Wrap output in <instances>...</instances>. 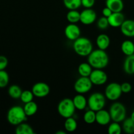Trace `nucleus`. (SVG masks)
Instances as JSON below:
<instances>
[{
    "mask_svg": "<svg viewBox=\"0 0 134 134\" xmlns=\"http://www.w3.org/2000/svg\"><path fill=\"white\" fill-rule=\"evenodd\" d=\"M23 108L27 116H31L35 115L36 113L37 112L38 105L35 102H34V101H31L28 103H25Z\"/></svg>",
    "mask_w": 134,
    "mask_h": 134,
    "instance_id": "21",
    "label": "nucleus"
},
{
    "mask_svg": "<svg viewBox=\"0 0 134 134\" xmlns=\"http://www.w3.org/2000/svg\"><path fill=\"white\" fill-rule=\"evenodd\" d=\"M122 130L127 134L134 133V121L130 117L125 119L123 121Z\"/></svg>",
    "mask_w": 134,
    "mask_h": 134,
    "instance_id": "26",
    "label": "nucleus"
},
{
    "mask_svg": "<svg viewBox=\"0 0 134 134\" xmlns=\"http://www.w3.org/2000/svg\"><path fill=\"white\" fill-rule=\"evenodd\" d=\"M73 48L77 54L80 56H88L93 51L91 41L86 37H79L74 41Z\"/></svg>",
    "mask_w": 134,
    "mask_h": 134,
    "instance_id": "2",
    "label": "nucleus"
},
{
    "mask_svg": "<svg viewBox=\"0 0 134 134\" xmlns=\"http://www.w3.org/2000/svg\"><path fill=\"white\" fill-rule=\"evenodd\" d=\"M113 13V12L109 8L107 7H104L102 9V14H103V16L107 17V18L109 17Z\"/></svg>",
    "mask_w": 134,
    "mask_h": 134,
    "instance_id": "37",
    "label": "nucleus"
},
{
    "mask_svg": "<svg viewBox=\"0 0 134 134\" xmlns=\"http://www.w3.org/2000/svg\"><path fill=\"white\" fill-rule=\"evenodd\" d=\"M22 92V90L21 88L16 85H11L8 89V94H9V96L14 99H20Z\"/></svg>",
    "mask_w": 134,
    "mask_h": 134,
    "instance_id": "24",
    "label": "nucleus"
},
{
    "mask_svg": "<svg viewBox=\"0 0 134 134\" xmlns=\"http://www.w3.org/2000/svg\"><path fill=\"white\" fill-rule=\"evenodd\" d=\"M120 27L122 34L124 36L128 37H133L134 20H125Z\"/></svg>",
    "mask_w": 134,
    "mask_h": 134,
    "instance_id": "15",
    "label": "nucleus"
},
{
    "mask_svg": "<svg viewBox=\"0 0 134 134\" xmlns=\"http://www.w3.org/2000/svg\"><path fill=\"white\" fill-rule=\"evenodd\" d=\"M106 7L109 8L113 13L122 12L124 9L122 0H106Z\"/></svg>",
    "mask_w": 134,
    "mask_h": 134,
    "instance_id": "18",
    "label": "nucleus"
},
{
    "mask_svg": "<svg viewBox=\"0 0 134 134\" xmlns=\"http://www.w3.org/2000/svg\"><path fill=\"white\" fill-rule=\"evenodd\" d=\"M7 119L9 124L13 126H18V124L24 122L27 119L23 107L18 105L10 107L7 112Z\"/></svg>",
    "mask_w": 134,
    "mask_h": 134,
    "instance_id": "3",
    "label": "nucleus"
},
{
    "mask_svg": "<svg viewBox=\"0 0 134 134\" xmlns=\"http://www.w3.org/2000/svg\"><path fill=\"white\" fill-rule=\"evenodd\" d=\"M34 96H35L33 94L32 91H30V90H24V91H22L20 99V100L22 101L23 103H26L33 101Z\"/></svg>",
    "mask_w": 134,
    "mask_h": 134,
    "instance_id": "31",
    "label": "nucleus"
},
{
    "mask_svg": "<svg viewBox=\"0 0 134 134\" xmlns=\"http://www.w3.org/2000/svg\"><path fill=\"white\" fill-rule=\"evenodd\" d=\"M50 87L47 83L44 82H39L33 86L31 91L37 98H44L50 93Z\"/></svg>",
    "mask_w": 134,
    "mask_h": 134,
    "instance_id": "10",
    "label": "nucleus"
},
{
    "mask_svg": "<svg viewBox=\"0 0 134 134\" xmlns=\"http://www.w3.org/2000/svg\"><path fill=\"white\" fill-rule=\"evenodd\" d=\"M124 72L128 75L134 74V54L128 56L125 59L123 65Z\"/></svg>",
    "mask_w": 134,
    "mask_h": 134,
    "instance_id": "19",
    "label": "nucleus"
},
{
    "mask_svg": "<svg viewBox=\"0 0 134 134\" xmlns=\"http://www.w3.org/2000/svg\"><path fill=\"white\" fill-rule=\"evenodd\" d=\"M121 51L126 56H130L134 54V43L132 41L126 40L121 44Z\"/></svg>",
    "mask_w": 134,
    "mask_h": 134,
    "instance_id": "20",
    "label": "nucleus"
},
{
    "mask_svg": "<svg viewBox=\"0 0 134 134\" xmlns=\"http://www.w3.org/2000/svg\"><path fill=\"white\" fill-rule=\"evenodd\" d=\"M122 92L121 86L117 82H111L109 84L105 90V96L111 101H116L121 96Z\"/></svg>",
    "mask_w": 134,
    "mask_h": 134,
    "instance_id": "7",
    "label": "nucleus"
},
{
    "mask_svg": "<svg viewBox=\"0 0 134 134\" xmlns=\"http://www.w3.org/2000/svg\"><path fill=\"white\" fill-rule=\"evenodd\" d=\"M105 96L100 92H94L90 96L88 99V106L90 109L94 111L104 108L105 105Z\"/></svg>",
    "mask_w": 134,
    "mask_h": 134,
    "instance_id": "6",
    "label": "nucleus"
},
{
    "mask_svg": "<svg viewBox=\"0 0 134 134\" xmlns=\"http://www.w3.org/2000/svg\"><path fill=\"white\" fill-rule=\"evenodd\" d=\"M80 16H81V13L77 10V9L69 10V12L67 13L66 18L69 23L76 24L80 22Z\"/></svg>",
    "mask_w": 134,
    "mask_h": 134,
    "instance_id": "27",
    "label": "nucleus"
},
{
    "mask_svg": "<svg viewBox=\"0 0 134 134\" xmlns=\"http://www.w3.org/2000/svg\"><path fill=\"white\" fill-rule=\"evenodd\" d=\"M64 5L69 10H75L81 6V0H63Z\"/></svg>",
    "mask_w": 134,
    "mask_h": 134,
    "instance_id": "28",
    "label": "nucleus"
},
{
    "mask_svg": "<svg viewBox=\"0 0 134 134\" xmlns=\"http://www.w3.org/2000/svg\"><path fill=\"white\" fill-rule=\"evenodd\" d=\"M122 130V128L121 126L119 124V122H113L109 126L107 132L109 134H120Z\"/></svg>",
    "mask_w": 134,
    "mask_h": 134,
    "instance_id": "30",
    "label": "nucleus"
},
{
    "mask_svg": "<svg viewBox=\"0 0 134 134\" xmlns=\"http://www.w3.org/2000/svg\"><path fill=\"white\" fill-rule=\"evenodd\" d=\"M92 82L88 77H82L78 79L74 84V89L77 94H86L92 87Z\"/></svg>",
    "mask_w": 134,
    "mask_h": 134,
    "instance_id": "8",
    "label": "nucleus"
},
{
    "mask_svg": "<svg viewBox=\"0 0 134 134\" xmlns=\"http://www.w3.org/2000/svg\"><path fill=\"white\" fill-rule=\"evenodd\" d=\"M133 99H134V97H133Z\"/></svg>",
    "mask_w": 134,
    "mask_h": 134,
    "instance_id": "40",
    "label": "nucleus"
},
{
    "mask_svg": "<svg viewBox=\"0 0 134 134\" xmlns=\"http://www.w3.org/2000/svg\"><path fill=\"white\" fill-rule=\"evenodd\" d=\"M64 128L68 132H75L77 128V122L73 116L65 119Z\"/></svg>",
    "mask_w": 134,
    "mask_h": 134,
    "instance_id": "25",
    "label": "nucleus"
},
{
    "mask_svg": "<svg viewBox=\"0 0 134 134\" xmlns=\"http://www.w3.org/2000/svg\"><path fill=\"white\" fill-rule=\"evenodd\" d=\"M109 114L111 120L113 122H121L124 121L126 116V109L120 102H115L111 105Z\"/></svg>",
    "mask_w": 134,
    "mask_h": 134,
    "instance_id": "5",
    "label": "nucleus"
},
{
    "mask_svg": "<svg viewBox=\"0 0 134 134\" xmlns=\"http://www.w3.org/2000/svg\"><path fill=\"white\" fill-rule=\"evenodd\" d=\"M92 71V67L87 63H82L78 67V73L82 77H88L91 74Z\"/></svg>",
    "mask_w": 134,
    "mask_h": 134,
    "instance_id": "23",
    "label": "nucleus"
},
{
    "mask_svg": "<svg viewBox=\"0 0 134 134\" xmlns=\"http://www.w3.org/2000/svg\"><path fill=\"white\" fill-rule=\"evenodd\" d=\"M73 102L76 109L79 111H82L85 109L88 105V100L82 94H78L76 95L73 98Z\"/></svg>",
    "mask_w": 134,
    "mask_h": 134,
    "instance_id": "17",
    "label": "nucleus"
},
{
    "mask_svg": "<svg viewBox=\"0 0 134 134\" xmlns=\"http://www.w3.org/2000/svg\"><path fill=\"white\" fill-rule=\"evenodd\" d=\"M75 107L73 99L70 98H64L60 102L58 105L57 110L59 115L64 119L71 117L75 111Z\"/></svg>",
    "mask_w": 134,
    "mask_h": 134,
    "instance_id": "4",
    "label": "nucleus"
},
{
    "mask_svg": "<svg viewBox=\"0 0 134 134\" xmlns=\"http://www.w3.org/2000/svg\"><path fill=\"white\" fill-rule=\"evenodd\" d=\"M90 81L93 85L100 86L106 83L107 81V75L105 71L100 69H94L89 76Z\"/></svg>",
    "mask_w": 134,
    "mask_h": 134,
    "instance_id": "9",
    "label": "nucleus"
},
{
    "mask_svg": "<svg viewBox=\"0 0 134 134\" xmlns=\"http://www.w3.org/2000/svg\"><path fill=\"white\" fill-rule=\"evenodd\" d=\"M109 26V24L108 18L107 17H105L103 16L98 19V22H97V26H98V28L104 30L107 29Z\"/></svg>",
    "mask_w": 134,
    "mask_h": 134,
    "instance_id": "33",
    "label": "nucleus"
},
{
    "mask_svg": "<svg viewBox=\"0 0 134 134\" xmlns=\"http://www.w3.org/2000/svg\"><path fill=\"white\" fill-rule=\"evenodd\" d=\"M97 18V14L95 10L91 8L85 9L81 13L80 22L85 25H90L94 23Z\"/></svg>",
    "mask_w": 134,
    "mask_h": 134,
    "instance_id": "11",
    "label": "nucleus"
},
{
    "mask_svg": "<svg viewBox=\"0 0 134 134\" xmlns=\"http://www.w3.org/2000/svg\"><path fill=\"white\" fill-rule=\"evenodd\" d=\"M107 18H108L109 26L113 27H120L124 21L125 20V17L122 12L113 13L112 14Z\"/></svg>",
    "mask_w": 134,
    "mask_h": 134,
    "instance_id": "14",
    "label": "nucleus"
},
{
    "mask_svg": "<svg viewBox=\"0 0 134 134\" xmlns=\"http://www.w3.org/2000/svg\"><path fill=\"white\" fill-rule=\"evenodd\" d=\"M120 86H121V90L122 93L128 94V93H130L132 91V86L131 84H130L129 82H123L122 85H120Z\"/></svg>",
    "mask_w": 134,
    "mask_h": 134,
    "instance_id": "34",
    "label": "nucleus"
},
{
    "mask_svg": "<svg viewBox=\"0 0 134 134\" xmlns=\"http://www.w3.org/2000/svg\"><path fill=\"white\" fill-rule=\"evenodd\" d=\"M88 62L94 69H103L109 62V58L105 51L102 49L93 50L88 56Z\"/></svg>",
    "mask_w": 134,
    "mask_h": 134,
    "instance_id": "1",
    "label": "nucleus"
},
{
    "mask_svg": "<svg viewBox=\"0 0 134 134\" xmlns=\"http://www.w3.org/2000/svg\"><path fill=\"white\" fill-rule=\"evenodd\" d=\"M111 120V118L109 111L102 109L96 112V122L99 125H107L109 124Z\"/></svg>",
    "mask_w": 134,
    "mask_h": 134,
    "instance_id": "13",
    "label": "nucleus"
},
{
    "mask_svg": "<svg viewBox=\"0 0 134 134\" xmlns=\"http://www.w3.org/2000/svg\"><path fill=\"white\" fill-rule=\"evenodd\" d=\"M9 82V74L5 70L0 71V88L6 87Z\"/></svg>",
    "mask_w": 134,
    "mask_h": 134,
    "instance_id": "32",
    "label": "nucleus"
},
{
    "mask_svg": "<svg viewBox=\"0 0 134 134\" xmlns=\"http://www.w3.org/2000/svg\"><path fill=\"white\" fill-rule=\"evenodd\" d=\"M80 27L76 24L70 23L65 27L64 34L69 40L73 41L78 39L81 35Z\"/></svg>",
    "mask_w": 134,
    "mask_h": 134,
    "instance_id": "12",
    "label": "nucleus"
},
{
    "mask_svg": "<svg viewBox=\"0 0 134 134\" xmlns=\"http://www.w3.org/2000/svg\"><path fill=\"white\" fill-rule=\"evenodd\" d=\"M130 118L134 121V111H133V112L132 113V114H131Z\"/></svg>",
    "mask_w": 134,
    "mask_h": 134,
    "instance_id": "39",
    "label": "nucleus"
},
{
    "mask_svg": "<svg viewBox=\"0 0 134 134\" xmlns=\"http://www.w3.org/2000/svg\"><path fill=\"white\" fill-rule=\"evenodd\" d=\"M95 4V0H81V5L86 9L92 8Z\"/></svg>",
    "mask_w": 134,
    "mask_h": 134,
    "instance_id": "36",
    "label": "nucleus"
},
{
    "mask_svg": "<svg viewBox=\"0 0 134 134\" xmlns=\"http://www.w3.org/2000/svg\"><path fill=\"white\" fill-rule=\"evenodd\" d=\"M96 43V45L98 48L105 51L109 47L111 40H110L109 37L107 34H99L97 37Z\"/></svg>",
    "mask_w": 134,
    "mask_h": 134,
    "instance_id": "16",
    "label": "nucleus"
},
{
    "mask_svg": "<svg viewBox=\"0 0 134 134\" xmlns=\"http://www.w3.org/2000/svg\"><path fill=\"white\" fill-rule=\"evenodd\" d=\"M66 133V132H64V131H58V132H56V134H65Z\"/></svg>",
    "mask_w": 134,
    "mask_h": 134,
    "instance_id": "38",
    "label": "nucleus"
},
{
    "mask_svg": "<svg viewBox=\"0 0 134 134\" xmlns=\"http://www.w3.org/2000/svg\"><path fill=\"white\" fill-rule=\"evenodd\" d=\"M15 133L16 134H34L35 132L31 126L26 123L22 122L16 126Z\"/></svg>",
    "mask_w": 134,
    "mask_h": 134,
    "instance_id": "22",
    "label": "nucleus"
},
{
    "mask_svg": "<svg viewBox=\"0 0 134 134\" xmlns=\"http://www.w3.org/2000/svg\"><path fill=\"white\" fill-rule=\"evenodd\" d=\"M83 119L86 124H91L94 123L96 122V111L89 109L88 111L84 114Z\"/></svg>",
    "mask_w": 134,
    "mask_h": 134,
    "instance_id": "29",
    "label": "nucleus"
},
{
    "mask_svg": "<svg viewBox=\"0 0 134 134\" xmlns=\"http://www.w3.org/2000/svg\"><path fill=\"white\" fill-rule=\"evenodd\" d=\"M8 65V59L6 56L0 55V71L5 70Z\"/></svg>",
    "mask_w": 134,
    "mask_h": 134,
    "instance_id": "35",
    "label": "nucleus"
}]
</instances>
